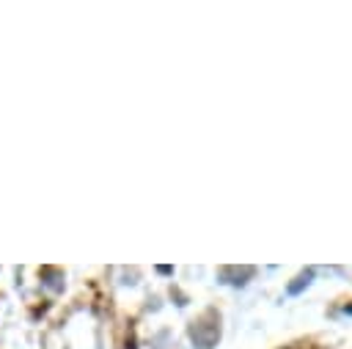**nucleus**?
<instances>
[{
  "label": "nucleus",
  "mask_w": 352,
  "mask_h": 349,
  "mask_svg": "<svg viewBox=\"0 0 352 349\" xmlns=\"http://www.w3.org/2000/svg\"><path fill=\"white\" fill-rule=\"evenodd\" d=\"M126 349H138V341H135V333L126 335Z\"/></svg>",
  "instance_id": "39448f33"
},
{
  "label": "nucleus",
  "mask_w": 352,
  "mask_h": 349,
  "mask_svg": "<svg viewBox=\"0 0 352 349\" xmlns=\"http://www.w3.org/2000/svg\"><path fill=\"white\" fill-rule=\"evenodd\" d=\"M344 313H352V302H349V305H344Z\"/></svg>",
  "instance_id": "0eeeda50"
},
{
  "label": "nucleus",
  "mask_w": 352,
  "mask_h": 349,
  "mask_svg": "<svg viewBox=\"0 0 352 349\" xmlns=\"http://www.w3.org/2000/svg\"><path fill=\"white\" fill-rule=\"evenodd\" d=\"M190 341L195 349H214L220 341V313L214 308H206L198 319L190 322Z\"/></svg>",
  "instance_id": "f257e3e1"
},
{
  "label": "nucleus",
  "mask_w": 352,
  "mask_h": 349,
  "mask_svg": "<svg viewBox=\"0 0 352 349\" xmlns=\"http://www.w3.org/2000/svg\"><path fill=\"white\" fill-rule=\"evenodd\" d=\"M41 280H44L50 289H55V291L63 289V283H60V280H63V272H60L58 267H44V269H41Z\"/></svg>",
  "instance_id": "7ed1b4c3"
},
{
  "label": "nucleus",
  "mask_w": 352,
  "mask_h": 349,
  "mask_svg": "<svg viewBox=\"0 0 352 349\" xmlns=\"http://www.w3.org/2000/svg\"><path fill=\"white\" fill-rule=\"evenodd\" d=\"M160 275H173V267H157Z\"/></svg>",
  "instance_id": "423d86ee"
},
{
  "label": "nucleus",
  "mask_w": 352,
  "mask_h": 349,
  "mask_svg": "<svg viewBox=\"0 0 352 349\" xmlns=\"http://www.w3.org/2000/svg\"><path fill=\"white\" fill-rule=\"evenodd\" d=\"M311 278H314V272H311V269L300 272V275H297V278H294V280L286 286V291H289V294H300V291H302V289L311 283Z\"/></svg>",
  "instance_id": "20e7f679"
},
{
  "label": "nucleus",
  "mask_w": 352,
  "mask_h": 349,
  "mask_svg": "<svg viewBox=\"0 0 352 349\" xmlns=\"http://www.w3.org/2000/svg\"><path fill=\"white\" fill-rule=\"evenodd\" d=\"M253 275H256V267H220L217 269V278L228 286H245Z\"/></svg>",
  "instance_id": "f03ea898"
}]
</instances>
